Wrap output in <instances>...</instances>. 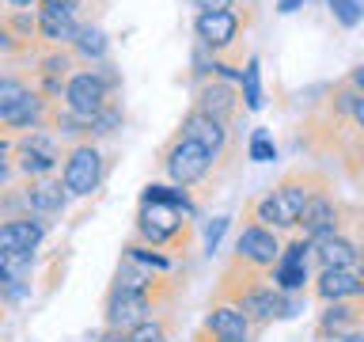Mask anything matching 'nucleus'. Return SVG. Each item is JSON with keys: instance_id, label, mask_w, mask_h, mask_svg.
<instances>
[{"instance_id": "a878e982", "label": "nucleus", "mask_w": 364, "mask_h": 342, "mask_svg": "<svg viewBox=\"0 0 364 342\" xmlns=\"http://www.w3.org/2000/svg\"><path fill=\"white\" fill-rule=\"evenodd\" d=\"M247 156L255 160V164H266V160H277V145H273V137L266 130H255L247 141Z\"/></svg>"}, {"instance_id": "473e14b6", "label": "nucleus", "mask_w": 364, "mask_h": 342, "mask_svg": "<svg viewBox=\"0 0 364 342\" xmlns=\"http://www.w3.org/2000/svg\"><path fill=\"white\" fill-rule=\"evenodd\" d=\"M353 122H357V130L364 133V95H357V103H353Z\"/></svg>"}, {"instance_id": "5701e85b", "label": "nucleus", "mask_w": 364, "mask_h": 342, "mask_svg": "<svg viewBox=\"0 0 364 342\" xmlns=\"http://www.w3.org/2000/svg\"><path fill=\"white\" fill-rule=\"evenodd\" d=\"M129 342H171V316H152L129 331Z\"/></svg>"}, {"instance_id": "f3484780", "label": "nucleus", "mask_w": 364, "mask_h": 342, "mask_svg": "<svg viewBox=\"0 0 364 342\" xmlns=\"http://www.w3.org/2000/svg\"><path fill=\"white\" fill-rule=\"evenodd\" d=\"M182 133L190 137V141H198V145H205L213 156H220L224 148H228V122H220V118H213V114H201V110H193L190 107V114L182 118V125H178Z\"/></svg>"}, {"instance_id": "39448f33", "label": "nucleus", "mask_w": 364, "mask_h": 342, "mask_svg": "<svg viewBox=\"0 0 364 342\" xmlns=\"http://www.w3.org/2000/svg\"><path fill=\"white\" fill-rule=\"evenodd\" d=\"M102 167H107V160H102V152L95 148V141L68 145L65 148V164H61V182L68 187L73 198H87V194L99 190Z\"/></svg>"}, {"instance_id": "72a5a7b5", "label": "nucleus", "mask_w": 364, "mask_h": 342, "mask_svg": "<svg viewBox=\"0 0 364 342\" xmlns=\"http://www.w3.org/2000/svg\"><path fill=\"white\" fill-rule=\"evenodd\" d=\"M300 8H304V0H277L281 16H292V11H300Z\"/></svg>"}, {"instance_id": "c85d7f7f", "label": "nucleus", "mask_w": 364, "mask_h": 342, "mask_svg": "<svg viewBox=\"0 0 364 342\" xmlns=\"http://www.w3.org/2000/svg\"><path fill=\"white\" fill-rule=\"evenodd\" d=\"M346 84H349L353 91H360V95H364V61H360V65H353L349 73H346Z\"/></svg>"}, {"instance_id": "bb28decb", "label": "nucleus", "mask_w": 364, "mask_h": 342, "mask_svg": "<svg viewBox=\"0 0 364 342\" xmlns=\"http://www.w3.org/2000/svg\"><path fill=\"white\" fill-rule=\"evenodd\" d=\"M346 232L357 239V251H360V274H364V209H357V205H349L346 209Z\"/></svg>"}, {"instance_id": "0eeeda50", "label": "nucleus", "mask_w": 364, "mask_h": 342, "mask_svg": "<svg viewBox=\"0 0 364 342\" xmlns=\"http://www.w3.org/2000/svg\"><path fill=\"white\" fill-rule=\"evenodd\" d=\"M281 251H284V247H281V239H277V232H273V228L255 224V221H243V228H239V236H235L232 255L269 274L273 266H277Z\"/></svg>"}, {"instance_id": "ddd939ff", "label": "nucleus", "mask_w": 364, "mask_h": 342, "mask_svg": "<svg viewBox=\"0 0 364 342\" xmlns=\"http://www.w3.org/2000/svg\"><path fill=\"white\" fill-rule=\"evenodd\" d=\"M311 293H315L323 304L364 301V274H360V270H318Z\"/></svg>"}, {"instance_id": "412c9836", "label": "nucleus", "mask_w": 364, "mask_h": 342, "mask_svg": "<svg viewBox=\"0 0 364 342\" xmlns=\"http://www.w3.org/2000/svg\"><path fill=\"white\" fill-rule=\"evenodd\" d=\"M269 278L277 289L284 293H304L307 281H311V274H307V266H292V262H277V266L269 270Z\"/></svg>"}, {"instance_id": "4be33fe9", "label": "nucleus", "mask_w": 364, "mask_h": 342, "mask_svg": "<svg viewBox=\"0 0 364 342\" xmlns=\"http://www.w3.org/2000/svg\"><path fill=\"white\" fill-rule=\"evenodd\" d=\"M239 80H243V107L262 110V65H258V57H250V61L243 65Z\"/></svg>"}, {"instance_id": "2f4dec72", "label": "nucleus", "mask_w": 364, "mask_h": 342, "mask_svg": "<svg viewBox=\"0 0 364 342\" xmlns=\"http://www.w3.org/2000/svg\"><path fill=\"white\" fill-rule=\"evenodd\" d=\"M99 342H129V331H122V327H102V331H99Z\"/></svg>"}, {"instance_id": "7ed1b4c3", "label": "nucleus", "mask_w": 364, "mask_h": 342, "mask_svg": "<svg viewBox=\"0 0 364 342\" xmlns=\"http://www.w3.org/2000/svg\"><path fill=\"white\" fill-rule=\"evenodd\" d=\"M0 152H11L16 171L23 179H38V175H53V167L61 164V137L53 130H31L19 137H4Z\"/></svg>"}, {"instance_id": "b1692460", "label": "nucleus", "mask_w": 364, "mask_h": 342, "mask_svg": "<svg viewBox=\"0 0 364 342\" xmlns=\"http://www.w3.org/2000/svg\"><path fill=\"white\" fill-rule=\"evenodd\" d=\"M326 4H330V16H334L338 27L353 31L364 23V0H326Z\"/></svg>"}, {"instance_id": "cd10ccee", "label": "nucleus", "mask_w": 364, "mask_h": 342, "mask_svg": "<svg viewBox=\"0 0 364 342\" xmlns=\"http://www.w3.org/2000/svg\"><path fill=\"white\" fill-rule=\"evenodd\" d=\"M228 232V217H216V221L209 224V232H205V247L216 251V244H220V236Z\"/></svg>"}, {"instance_id": "f257e3e1", "label": "nucleus", "mask_w": 364, "mask_h": 342, "mask_svg": "<svg viewBox=\"0 0 364 342\" xmlns=\"http://www.w3.org/2000/svg\"><path fill=\"white\" fill-rule=\"evenodd\" d=\"M326 187H334L326 171H318V167H292V171H284V175L273 182L266 194H258V198L247 202V221L266 224V228H273V232H281V228H296V224H300V217H304V209H307V202H311L318 190H326Z\"/></svg>"}, {"instance_id": "c756f323", "label": "nucleus", "mask_w": 364, "mask_h": 342, "mask_svg": "<svg viewBox=\"0 0 364 342\" xmlns=\"http://www.w3.org/2000/svg\"><path fill=\"white\" fill-rule=\"evenodd\" d=\"M201 11H235V0H193Z\"/></svg>"}, {"instance_id": "393cba45", "label": "nucleus", "mask_w": 364, "mask_h": 342, "mask_svg": "<svg viewBox=\"0 0 364 342\" xmlns=\"http://www.w3.org/2000/svg\"><path fill=\"white\" fill-rule=\"evenodd\" d=\"M122 122H125V110H122V103L114 99L107 110L91 118V141H95V137H110L114 130H122Z\"/></svg>"}, {"instance_id": "20e7f679", "label": "nucleus", "mask_w": 364, "mask_h": 342, "mask_svg": "<svg viewBox=\"0 0 364 342\" xmlns=\"http://www.w3.org/2000/svg\"><path fill=\"white\" fill-rule=\"evenodd\" d=\"M159 167H164V175L175 182V187H198L201 179H209L213 171V152L198 141H190L182 130L171 133V141L159 148Z\"/></svg>"}, {"instance_id": "4468645a", "label": "nucleus", "mask_w": 364, "mask_h": 342, "mask_svg": "<svg viewBox=\"0 0 364 342\" xmlns=\"http://www.w3.org/2000/svg\"><path fill=\"white\" fill-rule=\"evenodd\" d=\"M315 262H318V270H360L357 239H353L346 228L315 239Z\"/></svg>"}, {"instance_id": "6ab92c4d", "label": "nucleus", "mask_w": 364, "mask_h": 342, "mask_svg": "<svg viewBox=\"0 0 364 342\" xmlns=\"http://www.w3.org/2000/svg\"><path fill=\"white\" fill-rule=\"evenodd\" d=\"M107 50H110V42H107V34H102V27L84 19V27H80L76 42H73V53L84 57L87 65H99V61H107Z\"/></svg>"}, {"instance_id": "aec40b11", "label": "nucleus", "mask_w": 364, "mask_h": 342, "mask_svg": "<svg viewBox=\"0 0 364 342\" xmlns=\"http://www.w3.org/2000/svg\"><path fill=\"white\" fill-rule=\"evenodd\" d=\"M141 202H164V205H175V209H182L186 217L198 213V205H193V198H190V190H186V187H164V182H148L144 194H141Z\"/></svg>"}, {"instance_id": "9d476101", "label": "nucleus", "mask_w": 364, "mask_h": 342, "mask_svg": "<svg viewBox=\"0 0 364 342\" xmlns=\"http://www.w3.org/2000/svg\"><path fill=\"white\" fill-rule=\"evenodd\" d=\"M353 331H364V301L323 304L315 319V342H341Z\"/></svg>"}, {"instance_id": "7c9ffc66", "label": "nucleus", "mask_w": 364, "mask_h": 342, "mask_svg": "<svg viewBox=\"0 0 364 342\" xmlns=\"http://www.w3.org/2000/svg\"><path fill=\"white\" fill-rule=\"evenodd\" d=\"M38 8H53V11H73V16H76L80 0H38Z\"/></svg>"}, {"instance_id": "f8f14e48", "label": "nucleus", "mask_w": 364, "mask_h": 342, "mask_svg": "<svg viewBox=\"0 0 364 342\" xmlns=\"http://www.w3.org/2000/svg\"><path fill=\"white\" fill-rule=\"evenodd\" d=\"M193 34H198V42L205 50L213 53H228L239 34V16L235 11H198V19H193Z\"/></svg>"}, {"instance_id": "f03ea898", "label": "nucleus", "mask_w": 364, "mask_h": 342, "mask_svg": "<svg viewBox=\"0 0 364 342\" xmlns=\"http://www.w3.org/2000/svg\"><path fill=\"white\" fill-rule=\"evenodd\" d=\"M193 217H186L175 205L164 202H141L136 205V224H133V239L156 247V251H186L190 247V232H193Z\"/></svg>"}, {"instance_id": "423d86ee", "label": "nucleus", "mask_w": 364, "mask_h": 342, "mask_svg": "<svg viewBox=\"0 0 364 342\" xmlns=\"http://www.w3.org/2000/svg\"><path fill=\"white\" fill-rule=\"evenodd\" d=\"M114 95H118V91H114L107 80L95 73V68H80V73L68 80V88H65V107L91 122L95 114H102L110 107Z\"/></svg>"}, {"instance_id": "2eb2a0df", "label": "nucleus", "mask_w": 364, "mask_h": 342, "mask_svg": "<svg viewBox=\"0 0 364 342\" xmlns=\"http://www.w3.org/2000/svg\"><path fill=\"white\" fill-rule=\"evenodd\" d=\"M193 110L213 114V118L232 125V118L239 114V91L228 84V80H205V84L193 91Z\"/></svg>"}, {"instance_id": "c9c22d12", "label": "nucleus", "mask_w": 364, "mask_h": 342, "mask_svg": "<svg viewBox=\"0 0 364 342\" xmlns=\"http://www.w3.org/2000/svg\"><path fill=\"white\" fill-rule=\"evenodd\" d=\"M8 8H19V11H31V4H38V0H4Z\"/></svg>"}, {"instance_id": "f704fd0d", "label": "nucleus", "mask_w": 364, "mask_h": 342, "mask_svg": "<svg viewBox=\"0 0 364 342\" xmlns=\"http://www.w3.org/2000/svg\"><path fill=\"white\" fill-rule=\"evenodd\" d=\"M190 342H239V338H213L209 331H201V327H198V335H193Z\"/></svg>"}, {"instance_id": "a211bd4d", "label": "nucleus", "mask_w": 364, "mask_h": 342, "mask_svg": "<svg viewBox=\"0 0 364 342\" xmlns=\"http://www.w3.org/2000/svg\"><path fill=\"white\" fill-rule=\"evenodd\" d=\"M250 319L239 312L235 304H209V312L201 319V331H209L213 338H239V342H250Z\"/></svg>"}, {"instance_id": "6e6552de", "label": "nucleus", "mask_w": 364, "mask_h": 342, "mask_svg": "<svg viewBox=\"0 0 364 342\" xmlns=\"http://www.w3.org/2000/svg\"><path fill=\"white\" fill-rule=\"evenodd\" d=\"M346 209L349 205H341L338 198H334V187H326V190H318L311 202H307V209H304V217H300V232L311 239H323V236H330V232H338L341 224H346Z\"/></svg>"}, {"instance_id": "1a4fd4ad", "label": "nucleus", "mask_w": 364, "mask_h": 342, "mask_svg": "<svg viewBox=\"0 0 364 342\" xmlns=\"http://www.w3.org/2000/svg\"><path fill=\"white\" fill-rule=\"evenodd\" d=\"M50 232L46 217L38 213H23V217H8L0 224V255H34L38 244Z\"/></svg>"}, {"instance_id": "dca6fc26", "label": "nucleus", "mask_w": 364, "mask_h": 342, "mask_svg": "<svg viewBox=\"0 0 364 342\" xmlns=\"http://www.w3.org/2000/svg\"><path fill=\"white\" fill-rule=\"evenodd\" d=\"M80 23L73 11H53V8H38V42L46 50H65V46L76 42Z\"/></svg>"}, {"instance_id": "9b49d317", "label": "nucleus", "mask_w": 364, "mask_h": 342, "mask_svg": "<svg viewBox=\"0 0 364 342\" xmlns=\"http://www.w3.org/2000/svg\"><path fill=\"white\" fill-rule=\"evenodd\" d=\"M19 194H23V205H27V213H38V217H57V213H65V202L73 198L65 182L53 179V175L23 179Z\"/></svg>"}]
</instances>
